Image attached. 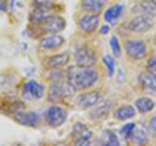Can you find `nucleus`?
I'll return each mask as SVG.
<instances>
[{"label":"nucleus","instance_id":"1","mask_svg":"<svg viewBox=\"0 0 156 146\" xmlns=\"http://www.w3.org/2000/svg\"><path fill=\"white\" fill-rule=\"evenodd\" d=\"M66 80L77 90H85L96 84L98 80H99V75L92 68H82L77 65L72 67L69 68V71H66Z\"/></svg>","mask_w":156,"mask_h":146},{"label":"nucleus","instance_id":"2","mask_svg":"<svg viewBox=\"0 0 156 146\" xmlns=\"http://www.w3.org/2000/svg\"><path fill=\"white\" fill-rule=\"evenodd\" d=\"M76 90L77 89L68 80L51 81L50 90H48V98L53 103H58V102H62L73 97Z\"/></svg>","mask_w":156,"mask_h":146},{"label":"nucleus","instance_id":"3","mask_svg":"<svg viewBox=\"0 0 156 146\" xmlns=\"http://www.w3.org/2000/svg\"><path fill=\"white\" fill-rule=\"evenodd\" d=\"M125 52L133 60H142L147 55V45L143 39H128L125 42Z\"/></svg>","mask_w":156,"mask_h":146},{"label":"nucleus","instance_id":"4","mask_svg":"<svg viewBox=\"0 0 156 146\" xmlns=\"http://www.w3.org/2000/svg\"><path fill=\"white\" fill-rule=\"evenodd\" d=\"M66 118H68V112L61 106L53 104L46 111V123L50 126H53V128L61 126L66 121Z\"/></svg>","mask_w":156,"mask_h":146},{"label":"nucleus","instance_id":"5","mask_svg":"<svg viewBox=\"0 0 156 146\" xmlns=\"http://www.w3.org/2000/svg\"><path fill=\"white\" fill-rule=\"evenodd\" d=\"M76 64L82 68H92L96 64V53L87 46H82L76 51Z\"/></svg>","mask_w":156,"mask_h":146},{"label":"nucleus","instance_id":"6","mask_svg":"<svg viewBox=\"0 0 156 146\" xmlns=\"http://www.w3.org/2000/svg\"><path fill=\"white\" fill-rule=\"evenodd\" d=\"M72 140L76 145L85 146L91 142L92 132L89 129V126L85 125L83 123H76L72 128Z\"/></svg>","mask_w":156,"mask_h":146},{"label":"nucleus","instance_id":"7","mask_svg":"<svg viewBox=\"0 0 156 146\" xmlns=\"http://www.w3.org/2000/svg\"><path fill=\"white\" fill-rule=\"evenodd\" d=\"M41 25H42V29L44 30V33L58 34L65 29L66 22H65L64 18L60 17V16H56V14H47Z\"/></svg>","mask_w":156,"mask_h":146},{"label":"nucleus","instance_id":"8","mask_svg":"<svg viewBox=\"0 0 156 146\" xmlns=\"http://www.w3.org/2000/svg\"><path fill=\"white\" fill-rule=\"evenodd\" d=\"M101 100H104V97L100 91H90V93H83L78 97L76 106L81 110H87L98 106Z\"/></svg>","mask_w":156,"mask_h":146},{"label":"nucleus","instance_id":"9","mask_svg":"<svg viewBox=\"0 0 156 146\" xmlns=\"http://www.w3.org/2000/svg\"><path fill=\"white\" fill-rule=\"evenodd\" d=\"M154 26V20L152 17L146 16V14H138L134 17L129 24V30L135 34H142L148 31L151 27Z\"/></svg>","mask_w":156,"mask_h":146},{"label":"nucleus","instance_id":"10","mask_svg":"<svg viewBox=\"0 0 156 146\" xmlns=\"http://www.w3.org/2000/svg\"><path fill=\"white\" fill-rule=\"evenodd\" d=\"M99 22H100V16L99 13H95V12H89L87 14L81 17V20L78 21V26L83 33L87 34H91L94 33L98 26H99Z\"/></svg>","mask_w":156,"mask_h":146},{"label":"nucleus","instance_id":"11","mask_svg":"<svg viewBox=\"0 0 156 146\" xmlns=\"http://www.w3.org/2000/svg\"><path fill=\"white\" fill-rule=\"evenodd\" d=\"M138 82L142 90L147 94H156V75L151 72H142L138 76Z\"/></svg>","mask_w":156,"mask_h":146},{"label":"nucleus","instance_id":"12","mask_svg":"<svg viewBox=\"0 0 156 146\" xmlns=\"http://www.w3.org/2000/svg\"><path fill=\"white\" fill-rule=\"evenodd\" d=\"M65 45L64 37L58 35V34H51L48 37H44L39 43V47L44 51H51V50H58Z\"/></svg>","mask_w":156,"mask_h":146},{"label":"nucleus","instance_id":"13","mask_svg":"<svg viewBox=\"0 0 156 146\" xmlns=\"http://www.w3.org/2000/svg\"><path fill=\"white\" fill-rule=\"evenodd\" d=\"M46 67L50 69H61L69 63V53L68 52H60L55 53L52 56L46 57Z\"/></svg>","mask_w":156,"mask_h":146},{"label":"nucleus","instance_id":"14","mask_svg":"<svg viewBox=\"0 0 156 146\" xmlns=\"http://www.w3.org/2000/svg\"><path fill=\"white\" fill-rule=\"evenodd\" d=\"M14 120L17 121L18 124L25 125V126H37L39 124V115L37 112H33V111H18L14 115Z\"/></svg>","mask_w":156,"mask_h":146},{"label":"nucleus","instance_id":"15","mask_svg":"<svg viewBox=\"0 0 156 146\" xmlns=\"http://www.w3.org/2000/svg\"><path fill=\"white\" fill-rule=\"evenodd\" d=\"M44 91H46L44 86L37 81H27L25 86H23V94H25V97H29V98L41 99L44 95Z\"/></svg>","mask_w":156,"mask_h":146},{"label":"nucleus","instance_id":"16","mask_svg":"<svg viewBox=\"0 0 156 146\" xmlns=\"http://www.w3.org/2000/svg\"><path fill=\"white\" fill-rule=\"evenodd\" d=\"M124 9H125V7L122 5V4H115V5L107 8L105 12H104V14H103L104 20H105L107 22H109V24L116 22L121 16H122Z\"/></svg>","mask_w":156,"mask_h":146},{"label":"nucleus","instance_id":"17","mask_svg":"<svg viewBox=\"0 0 156 146\" xmlns=\"http://www.w3.org/2000/svg\"><path fill=\"white\" fill-rule=\"evenodd\" d=\"M111 107H112L111 102L101 100L100 103L98 104L96 108L90 114V118L94 119V120H103V119H105L107 116H108V114L111 112Z\"/></svg>","mask_w":156,"mask_h":146},{"label":"nucleus","instance_id":"18","mask_svg":"<svg viewBox=\"0 0 156 146\" xmlns=\"http://www.w3.org/2000/svg\"><path fill=\"white\" fill-rule=\"evenodd\" d=\"M113 116H115V119L119 120V121H125V120L133 119L135 116V108L133 106H129V104L121 106L119 108L115 110Z\"/></svg>","mask_w":156,"mask_h":146},{"label":"nucleus","instance_id":"19","mask_svg":"<svg viewBox=\"0 0 156 146\" xmlns=\"http://www.w3.org/2000/svg\"><path fill=\"white\" fill-rule=\"evenodd\" d=\"M154 108H155V102L154 99L148 98V97H140V98L135 100V110L140 114H147Z\"/></svg>","mask_w":156,"mask_h":146},{"label":"nucleus","instance_id":"20","mask_svg":"<svg viewBox=\"0 0 156 146\" xmlns=\"http://www.w3.org/2000/svg\"><path fill=\"white\" fill-rule=\"evenodd\" d=\"M135 11L139 12L140 14H146V16H150L152 18L156 16V5L154 3H151V0H143V2H140L135 7Z\"/></svg>","mask_w":156,"mask_h":146},{"label":"nucleus","instance_id":"21","mask_svg":"<svg viewBox=\"0 0 156 146\" xmlns=\"http://www.w3.org/2000/svg\"><path fill=\"white\" fill-rule=\"evenodd\" d=\"M104 7L103 0H82V8L87 12H100Z\"/></svg>","mask_w":156,"mask_h":146},{"label":"nucleus","instance_id":"22","mask_svg":"<svg viewBox=\"0 0 156 146\" xmlns=\"http://www.w3.org/2000/svg\"><path fill=\"white\" fill-rule=\"evenodd\" d=\"M33 4L35 9H39V11H43V12H48L53 7L52 0H34Z\"/></svg>","mask_w":156,"mask_h":146},{"label":"nucleus","instance_id":"23","mask_svg":"<svg viewBox=\"0 0 156 146\" xmlns=\"http://www.w3.org/2000/svg\"><path fill=\"white\" fill-rule=\"evenodd\" d=\"M130 140L134 145H143V144H147V141H148L147 136L144 134L143 130H139V132H135L134 130V133L131 134Z\"/></svg>","mask_w":156,"mask_h":146},{"label":"nucleus","instance_id":"24","mask_svg":"<svg viewBox=\"0 0 156 146\" xmlns=\"http://www.w3.org/2000/svg\"><path fill=\"white\" fill-rule=\"evenodd\" d=\"M104 144L105 145H112V146H119L120 145V140L119 137L111 130H105L104 132Z\"/></svg>","mask_w":156,"mask_h":146},{"label":"nucleus","instance_id":"25","mask_svg":"<svg viewBox=\"0 0 156 146\" xmlns=\"http://www.w3.org/2000/svg\"><path fill=\"white\" fill-rule=\"evenodd\" d=\"M135 128H136L135 123H128V124H125V125L122 126V128L120 129V133L122 134V136H124V137H125L126 140H130L131 134L134 133Z\"/></svg>","mask_w":156,"mask_h":146},{"label":"nucleus","instance_id":"26","mask_svg":"<svg viewBox=\"0 0 156 146\" xmlns=\"http://www.w3.org/2000/svg\"><path fill=\"white\" fill-rule=\"evenodd\" d=\"M109 45H111V48H112V52L116 57H120L122 51H121V45H120V41L117 39V37H112L111 41H109Z\"/></svg>","mask_w":156,"mask_h":146},{"label":"nucleus","instance_id":"27","mask_svg":"<svg viewBox=\"0 0 156 146\" xmlns=\"http://www.w3.org/2000/svg\"><path fill=\"white\" fill-rule=\"evenodd\" d=\"M103 60H104V64L107 65V69H108L109 77H112L115 75V60H113V57L109 56V55H105L103 57Z\"/></svg>","mask_w":156,"mask_h":146},{"label":"nucleus","instance_id":"28","mask_svg":"<svg viewBox=\"0 0 156 146\" xmlns=\"http://www.w3.org/2000/svg\"><path fill=\"white\" fill-rule=\"evenodd\" d=\"M146 68H147V71L154 73V75H156V55L151 56L150 59L147 60V64H146Z\"/></svg>","mask_w":156,"mask_h":146},{"label":"nucleus","instance_id":"29","mask_svg":"<svg viewBox=\"0 0 156 146\" xmlns=\"http://www.w3.org/2000/svg\"><path fill=\"white\" fill-rule=\"evenodd\" d=\"M148 130H150V134L154 138H156V116H154V118L148 121Z\"/></svg>","mask_w":156,"mask_h":146},{"label":"nucleus","instance_id":"30","mask_svg":"<svg viewBox=\"0 0 156 146\" xmlns=\"http://www.w3.org/2000/svg\"><path fill=\"white\" fill-rule=\"evenodd\" d=\"M108 31H109V26H108V25L101 26V29H100V34H103V35H105V34H108Z\"/></svg>","mask_w":156,"mask_h":146},{"label":"nucleus","instance_id":"31","mask_svg":"<svg viewBox=\"0 0 156 146\" xmlns=\"http://www.w3.org/2000/svg\"><path fill=\"white\" fill-rule=\"evenodd\" d=\"M5 9H7V2L3 0V2L0 3V11H5Z\"/></svg>","mask_w":156,"mask_h":146},{"label":"nucleus","instance_id":"32","mask_svg":"<svg viewBox=\"0 0 156 146\" xmlns=\"http://www.w3.org/2000/svg\"><path fill=\"white\" fill-rule=\"evenodd\" d=\"M151 3H154L155 5H156V0H151Z\"/></svg>","mask_w":156,"mask_h":146},{"label":"nucleus","instance_id":"33","mask_svg":"<svg viewBox=\"0 0 156 146\" xmlns=\"http://www.w3.org/2000/svg\"><path fill=\"white\" fill-rule=\"evenodd\" d=\"M2 2H3V0H0V3H2Z\"/></svg>","mask_w":156,"mask_h":146}]
</instances>
